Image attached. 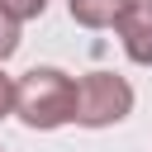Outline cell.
Wrapping results in <instances>:
<instances>
[{
    "instance_id": "1",
    "label": "cell",
    "mask_w": 152,
    "mask_h": 152,
    "mask_svg": "<svg viewBox=\"0 0 152 152\" xmlns=\"http://www.w3.org/2000/svg\"><path fill=\"white\" fill-rule=\"evenodd\" d=\"M76 90H81V81L66 76L62 66H33V71L19 76L14 114H19L28 128H62V124H76Z\"/></svg>"
},
{
    "instance_id": "2",
    "label": "cell",
    "mask_w": 152,
    "mask_h": 152,
    "mask_svg": "<svg viewBox=\"0 0 152 152\" xmlns=\"http://www.w3.org/2000/svg\"><path fill=\"white\" fill-rule=\"evenodd\" d=\"M133 109V86L114 71H90L81 76V90H76V124L81 128H109L119 119H128Z\"/></svg>"
},
{
    "instance_id": "3",
    "label": "cell",
    "mask_w": 152,
    "mask_h": 152,
    "mask_svg": "<svg viewBox=\"0 0 152 152\" xmlns=\"http://www.w3.org/2000/svg\"><path fill=\"white\" fill-rule=\"evenodd\" d=\"M114 33H119L128 62L152 66V5H124V14L114 19Z\"/></svg>"
},
{
    "instance_id": "4",
    "label": "cell",
    "mask_w": 152,
    "mask_h": 152,
    "mask_svg": "<svg viewBox=\"0 0 152 152\" xmlns=\"http://www.w3.org/2000/svg\"><path fill=\"white\" fill-rule=\"evenodd\" d=\"M124 5L128 0H66L71 19L81 28H114V19L124 14Z\"/></svg>"
},
{
    "instance_id": "5",
    "label": "cell",
    "mask_w": 152,
    "mask_h": 152,
    "mask_svg": "<svg viewBox=\"0 0 152 152\" xmlns=\"http://www.w3.org/2000/svg\"><path fill=\"white\" fill-rule=\"evenodd\" d=\"M0 10H5L14 24H28V19H38V14L48 10V0H0Z\"/></svg>"
},
{
    "instance_id": "6",
    "label": "cell",
    "mask_w": 152,
    "mask_h": 152,
    "mask_svg": "<svg viewBox=\"0 0 152 152\" xmlns=\"http://www.w3.org/2000/svg\"><path fill=\"white\" fill-rule=\"evenodd\" d=\"M14 48H19V24L0 10V62H5V57H14Z\"/></svg>"
},
{
    "instance_id": "7",
    "label": "cell",
    "mask_w": 152,
    "mask_h": 152,
    "mask_svg": "<svg viewBox=\"0 0 152 152\" xmlns=\"http://www.w3.org/2000/svg\"><path fill=\"white\" fill-rule=\"evenodd\" d=\"M14 100H19V81H10V76H5V66H0V119H5V114H14Z\"/></svg>"
},
{
    "instance_id": "8",
    "label": "cell",
    "mask_w": 152,
    "mask_h": 152,
    "mask_svg": "<svg viewBox=\"0 0 152 152\" xmlns=\"http://www.w3.org/2000/svg\"><path fill=\"white\" fill-rule=\"evenodd\" d=\"M128 5H152V0H128Z\"/></svg>"
}]
</instances>
